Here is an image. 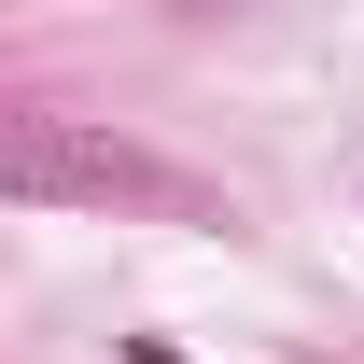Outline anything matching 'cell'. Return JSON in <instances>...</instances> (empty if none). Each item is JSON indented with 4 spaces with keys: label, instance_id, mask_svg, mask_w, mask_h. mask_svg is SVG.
Segmentation results:
<instances>
[{
    "label": "cell",
    "instance_id": "obj_1",
    "mask_svg": "<svg viewBox=\"0 0 364 364\" xmlns=\"http://www.w3.org/2000/svg\"><path fill=\"white\" fill-rule=\"evenodd\" d=\"M0 182L14 196H168V168H140L127 140H85L70 112H14V140H0Z\"/></svg>",
    "mask_w": 364,
    "mask_h": 364
}]
</instances>
